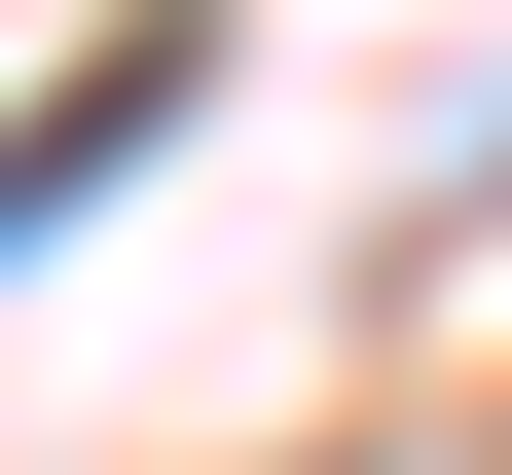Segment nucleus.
<instances>
[{"label": "nucleus", "mask_w": 512, "mask_h": 475, "mask_svg": "<svg viewBox=\"0 0 512 475\" xmlns=\"http://www.w3.org/2000/svg\"><path fill=\"white\" fill-rule=\"evenodd\" d=\"M147 110H183V37H74V110H37V147H0V256L74 220V183H147Z\"/></svg>", "instance_id": "f257e3e1"}]
</instances>
